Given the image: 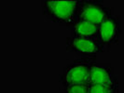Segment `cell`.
<instances>
[{"label":"cell","mask_w":124,"mask_h":93,"mask_svg":"<svg viewBox=\"0 0 124 93\" xmlns=\"http://www.w3.org/2000/svg\"><path fill=\"white\" fill-rule=\"evenodd\" d=\"M96 58H78L64 66L59 75V81L63 87L78 83H88L90 67Z\"/></svg>","instance_id":"cell-2"},{"label":"cell","mask_w":124,"mask_h":93,"mask_svg":"<svg viewBox=\"0 0 124 93\" xmlns=\"http://www.w3.org/2000/svg\"><path fill=\"white\" fill-rule=\"evenodd\" d=\"M122 33V20L119 15L114 14L99 25L98 38L103 43L106 51H109L113 46L118 44Z\"/></svg>","instance_id":"cell-5"},{"label":"cell","mask_w":124,"mask_h":93,"mask_svg":"<svg viewBox=\"0 0 124 93\" xmlns=\"http://www.w3.org/2000/svg\"><path fill=\"white\" fill-rule=\"evenodd\" d=\"M80 0L41 1L42 14L51 22L71 29L78 21Z\"/></svg>","instance_id":"cell-1"},{"label":"cell","mask_w":124,"mask_h":93,"mask_svg":"<svg viewBox=\"0 0 124 93\" xmlns=\"http://www.w3.org/2000/svg\"><path fill=\"white\" fill-rule=\"evenodd\" d=\"M89 93H119V88L117 87H107L102 85L90 84Z\"/></svg>","instance_id":"cell-9"},{"label":"cell","mask_w":124,"mask_h":93,"mask_svg":"<svg viewBox=\"0 0 124 93\" xmlns=\"http://www.w3.org/2000/svg\"><path fill=\"white\" fill-rule=\"evenodd\" d=\"M115 14L114 8L106 6L104 1L98 0H80L78 21H89L100 25Z\"/></svg>","instance_id":"cell-3"},{"label":"cell","mask_w":124,"mask_h":93,"mask_svg":"<svg viewBox=\"0 0 124 93\" xmlns=\"http://www.w3.org/2000/svg\"><path fill=\"white\" fill-rule=\"evenodd\" d=\"M65 50L79 56V58H96L98 54L106 52L105 47L98 37L68 36L65 39Z\"/></svg>","instance_id":"cell-4"},{"label":"cell","mask_w":124,"mask_h":93,"mask_svg":"<svg viewBox=\"0 0 124 93\" xmlns=\"http://www.w3.org/2000/svg\"><path fill=\"white\" fill-rule=\"evenodd\" d=\"M88 83L107 87H119L118 77L111 63H100L96 61L91 64Z\"/></svg>","instance_id":"cell-6"},{"label":"cell","mask_w":124,"mask_h":93,"mask_svg":"<svg viewBox=\"0 0 124 93\" xmlns=\"http://www.w3.org/2000/svg\"><path fill=\"white\" fill-rule=\"evenodd\" d=\"M89 83H78L72 84L63 87V93H89Z\"/></svg>","instance_id":"cell-8"},{"label":"cell","mask_w":124,"mask_h":93,"mask_svg":"<svg viewBox=\"0 0 124 93\" xmlns=\"http://www.w3.org/2000/svg\"><path fill=\"white\" fill-rule=\"evenodd\" d=\"M70 31H71V36L74 37H84V38L98 37L99 25H96L89 21H78L70 29Z\"/></svg>","instance_id":"cell-7"}]
</instances>
